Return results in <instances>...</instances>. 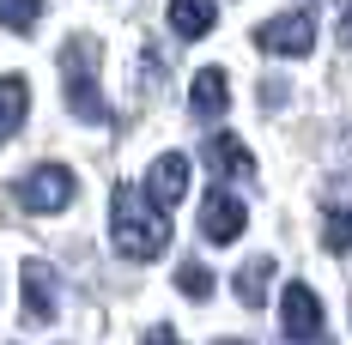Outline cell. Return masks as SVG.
Instances as JSON below:
<instances>
[{"instance_id":"1","label":"cell","mask_w":352,"mask_h":345,"mask_svg":"<svg viewBox=\"0 0 352 345\" xmlns=\"http://www.w3.org/2000/svg\"><path fill=\"white\" fill-rule=\"evenodd\" d=\"M109 242L122 261H158L170 248V218L140 194V182H122L109 194Z\"/></svg>"},{"instance_id":"2","label":"cell","mask_w":352,"mask_h":345,"mask_svg":"<svg viewBox=\"0 0 352 345\" xmlns=\"http://www.w3.org/2000/svg\"><path fill=\"white\" fill-rule=\"evenodd\" d=\"M61 79H67L73 121L104 128L109 115H116V109L104 104V85H98V36H67V49H61Z\"/></svg>"},{"instance_id":"3","label":"cell","mask_w":352,"mask_h":345,"mask_svg":"<svg viewBox=\"0 0 352 345\" xmlns=\"http://www.w3.org/2000/svg\"><path fill=\"white\" fill-rule=\"evenodd\" d=\"M255 49H261V55H285V61L310 55V49H316V12L298 6V12H280V19H267V25H255Z\"/></svg>"},{"instance_id":"4","label":"cell","mask_w":352,"mask_h":345,"mask_svg":"<svg viewBox=\"0 0 352 345\" xmlns=\"http://www.w3.org/2000/svg\"><path fill=\"white\" fill-rule=\"evenodd\" d=\"M73 194H79V182H73V170H61V164H43V170H31L25 182H19V206L25 212H67Z\"/></svg>"},{"instance_id":"5","label":"cell","mask_w":352,"mask_h":345,"mask_svg":"<svg viewBox=\"0 0 352 345\" xmlns=\"http://www.w3.org/2000/svg\"><path fill=\"white\" fill-rule=\"evenodd\" d=\"M19 291H25V315H31L36 327H49L61 315V278H55L49 261H25L19 267Z\"/></svg>"},{"instance_id":"6","label":"cell","mask_w":352,"mask_h":345,"mask_svg":"<svg viewBox=\"0 0 352 345\" xmlns=\"http://www.w3.org/2000/svg\"><path fill=\"white\" fill-rule=\"evenodd\" d=\"M280 321H285V340L292 345H322V297L310 285H285Z\"/></svg>"},{"instance_id":"7","label":"cell","mask_w":352,"mask_h":345,"mask_svg":"<svg viewBox=\"0 0 352 345\" xmlns=\"http://www.w3.org/2000/svg\"><path fill=\"white\" fill-rule=\"evenodd\" d=\"M140 194H146L158 212L176 206V200L188 194V158H182V152H158V158H152V170H146V182H140Z\"/></svg>"},{"instance_id":"8","label":"cell","mask_w":352,"mask_h":345,"mask_svg":"<svg viewBox=\"0 0 352 345\" xmlns=\"http://www.w3.org/2000/svg\"><path fill=\"white\" fill-rule=\"evenodd\" d=\"M243 224H249V212L237 194H225V188H212L207 194V206H201V237L212 242V248H225V242H237L243 237Z\"/></svg>"},{"instance_id":"9","label":"cell","mask_w":352,"mask_h":345,"mask_svg":"<svg viewBox=\"0 0 352 345\" xmlns=\"http://www.w3.org/2000/svg\"><path fill=\"white\" fill-rule=\"evenodd\" d=\"M201 158H207V170L219 176V182H249V176H255V158H249V145L237 134H212L207 145H201Z\"/></svg>"},{"instance_id":"10","label":"cell","mask_w":352,"mask_h":345,"mask_svg":"<svg viewBox=\"0 0 352 345\" xmlns=\"http://www.w3.org/2000/svg\"><path fill=\"white\" fill-rule=\"evenodd\" d=\"M188 109H195V121H219V115L231 109V79H225V67H201V73H195Z\"/></svg>"},{"instance_id":"11","label":"cell","mask_w":352,"mask_h":345,"mask_svg":"<svg viewBox=\"0 0 352 345\" xmlns=\"http://www.w3.org/2000/svg\"><path fill=\"white\" fill-rule=\"evenodd\" d=\"M219 25V0H170V31L182 43H201Z\"/></svg>"},{"instance_id":"12","label":"cell","mask_w":352,"mask_h":345,"mask_svg":"<svg viewBox=\"0 0 352 345\" xmlns=\"http://www.w3.org/2000/svg\"><path fill=\"white\" fill-rule=\"evenodd\" d=\"M31 115V85L19 73H0V139H12Z\"/></svg>"},{"instance_id":"13","label":"cell","mask_w":352,"mask_h":345,"mask_svg":"<svg viewBox=\"0 0 352 345\" xmlns=\"http://www.w3.org/2000/svg\"><path fill=\"white\" fill-rule=\"evenodd\" d=\"M231 285H237V303H243V309H261V303H267V285H274V254L243 261V273L231 278Z\"/></svg>"},{"instance_id":"14","label":"cell","mask_w":352,"mask_h":345,"mask_svg":"<svg viewBox=\"0 0 352 345\" xmlns=\"http://www.w3.org/2000/svg\"><path fill=\"white\" fill-rule=\"evenodd\" d=\"M322 248H328V254H346L352 248V212L334 206V200H328V212H322Z\"/></svg>"},{"instance_id":"15","label":"cell","mask_w":352,"mask_h":345,"mask_svg":"<svg viewBox=\"0 0 352 345\" xmlns=\"http://www.w3.org/2000/svg\"><path fill=\"white\" fill-rule=\"evenodd\" d=\"M36 19H43V0H0V25H6V31L31 36Z\"/></svg>"},{"instance_id":"16","label":"cell","mask_w":352,"mask_h":345,"mask_svg":"<svg viewBox=\"0 0 352 345\" xmlns=\"http://www.w3.org/2000/svg\"><path fill=\"white\" fill-rule=\"evenodd\" d=\"M176 291H182L188 303H207V297H212V273H207V267H195V261H188V267L176 273Z\"/></svg>"},{"instance_id":"17","label":"cell","mask_w":352,"mask_h":345,"mask_svg":"<svg viewBox=\"0 0 352 345\" xmlns=\"http://www.w3.org/2000/svg\"><path fill=\"white\" fill-rule=\"evenodd\" d=\"M285 104V85L280 79H267V85H261V109H280Z\"/></svg>"},{"instance_id":"18","label":"cell","mask_w":352,"mask_h":345,"mask_svg":"<svg viewBox=\"0 0 352 345\" xmlns=\"http://www.w3.org/2000/svg\"><path fill=\"white\" fill-rule=\"evenodd\" d=\"M140 345H182V340H176L170 327H152V333H146V340H140Z\"/></svg>"},{"instance_id":"19","label":"cell","mask_w":352,"mask_h":345,"mask_svg":"<svg viewBox=\"0 0 352 345\" xmlns=\"http://www.w3.org/2000/svg\"><path fill=\"white\" fill-rule=\"evenodd\" d=\"M340 43H346V49H352V6H346V12H340Z\"/></svg>"},{"instance_id":"20","label":"cell","mask_w":352,"mask_h":345,"mask_svg":"<svg viewBox=\"0 0 352 345\" xmlns=\"http://www.w3.org/2000/svg\"><path fill=\"white\" fill-rule=\"evenodd\" d=\"M219 345H243V340H219Z\"/></svg>"}]
</instances>
